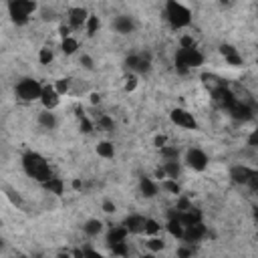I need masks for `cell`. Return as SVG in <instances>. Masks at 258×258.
<instances>
[{"instance_id": "obj_1", "label": "cell", "mask_w": 258, "mask_h": 258, "mask_svg": "<svg viewBox=\"0 0 258 258\" xmlns=\"http://www.w3.org/2000/svg\"><path fill=\"white\" fill-rule=\"evenodd\" d=\"M20 163H22L24 173L28 177H32L34 181H38V183H44L46 179L52 177V169H50L48 161L38 151H32V149L24 151L22 157H20Z\"/></svg>"}, {"instance_id": "obj_2", "label": "cell", "mask_w": 258, "mask_h": 258, "mask_svg": "<svg viewBox=\"0 0 258 258\" xmlns=\"http://www.w3.org/2000/svg\"><path fill=\"white\" fill-rule=\"evenodd\" d=\"M163 14H165L167 24H169L173 30L187 28V26L191 24V20H194L191 10H189L183 2H179V0H165Z\"/></svg>"}, {"instance_id": "obj_3", "label": "cell", "mask_w": 258, "mask_h": 258, "mask_svg": "<svg viewBox=\"0 0 258 258\" xmlns=\"http://www.w3.org/2000/svg\"><path fill=\"white\" fill-rule=\"evenodd\" d=\"M206 60L204 52L194 44V46H179L175 50V56H173V62H175V69L179 73H187L191 69H198L202 67Z\"/></svg>"}, {"instance_id": "obj_4", "label": "cell", "mask_w": 258, "mask_h": 258, "mask_svg": "<svg viewBox=\"0 0 258 258\" xmlns=\"http://www.w3.org/2000/svg\"><path fill=\"white\" fill-rule=\"evenodd\" d=\"M36 0H8V14L16 26H24L36 12Z\"/></svg>"}, {"instance_id": "obj_5", "label": "cell", "mask_w": 258, "mask_h": 258, "mask_svg": "<svg viewBox=\"0 0 258 258\" xmlns=\"http://www.w3.org/2000/svg\"><path fill=\"white\" fill-rule=\"evenodd\" d=\"M42 89H44V85H40L36 79L24 77V79H20V81L16 83L14 95H16L20 101H36V99H40Z\"/></svg>"}, {"instance_id": "obj_6", "label": "cell", "mask_w": 258, "mask_h": 258, "mask_svg": "<svg viewBox=\"0 0 258 258\" xmlns=\"http://www.w3.org/2000/svg\"><path fill=\"white\" fill-rule=\"evenodd\" d=\"M183 165L189 167V169H194V171H206L208 165H210V157H208V153L204 149L189 147L183 153Z\"/></svg>"}, {"instance_id": "obj_7", "label": "cell", "mask_w": 258, "mask_h": 258, "mask_svg": "<svg viewBox=\"0 0 258 258\" xmlns=\"http://www.w3.org/2000/svg\"><path fill=\"white\" fill-rule=\"evenodd\" d=\"M125 67L129 69V73L147 75V73L151 71V56H149V54H143V52L129 54V56L125 58Z\"/></svg>"}, {"instance_id": "obj_8", "label": "cell", "mask_w": 258, "mask_h": 258, "mask_svg": "<svg viewBox=\"0 0 258 258\" xmlns=\"http://www.w3.org/2000/svg\"><path fill=\"white\" fill-rule=\"evenodd\" d=\"M169 119H171V123H173V125H177L179 129H187V131L198 129V119H196V117H194V113H189L187 109H181V107L171 109Z\"/></svg>"}, {"instance_id": "obj_9", "label": "cell", "mask_w": 258, "mask_h": 258, "mask_svg": "<svg viewBox=\"0 0 258 258\" xmlns=\"http://www.w3.org/2000/svg\"><path fill=\"white\" fill-rule=\"evenodd\" d=\"M89 16H91V12H89L85 6H73V8H69V10H67L69 28H71V30H81V28H85Z\"/></svg>"}, {"instance_id": "obj_10", "label": "cell", "mask_w": 258, "mask_h": 258, "mask_svg": "<svg viewBox=\"0 0 258 258\" xmlns=\"http://www.w3.org/2000/svg\"><path fill=\"white\" fill-rule=\"evenodd\" d=\"M254 171H256V169L238 163V165H232V167H230L228 175H230V179H232L236 185H248V181H250V177L254 175Z\"/></svg>"}, {"instance_id": "obj_11", "label": "cell", "mask_w": 258, "mask_h": 258, "mask_svg": "<svg viewBox=\"0 0 258 258\" xmlns=\"http://www.w3.org/2000/svg\"><path fill=\"white\" fill-rule=\"evenodd\" d=\"M60 93L56 91V87L54 85H44V89H42V95H40V103H42V107L44 109H50V111H54L58 105H60Z\"/></svg>"}, {"instance_id": "obj_12", "label": "cell", "mask_w": 258, "mask_h": 258, "mask_svg": "<svg viewBox=\"0 0 258 258\" xmlns=\"http://www.w3.org/2000/svg\"><path fill=\"white\" fill-rule=\"evenodd\" d=\"M206 236H208V228L204 226V222H198V224L185 226L183 242H187V244H198V242H202Z\"/></svg>"}, {"instance_id": "obj_13", "label": "cell", "mask_w": 258, "mask_h": 258, "mask_svg": "<svg viewBox=\"0 0 258 258\" xmlns=\"http://www.w3.org/2000/svg\"><path fill=\"white\" fill-rule=\"evenodd\" d=\"M220 54L224 56V60L230 64V67H242L244 64V58H242V54L238 52V48L236 46H232V44H220Z\"/></svg>"}, {"instance_id": "obj_14", "label": "cell", "mask_w": 258, "mask_h": 258, "mask_svg": "<svg viewBox=\"0 0 258 258\" xmlns=\"http://www.w3.org/2000/svg\"><path fill=\"white\" fill-rule=\"evenodd\" d=\"M145 224H147V218L139 214H129L123 220V226L129 230V234H145Z\"/></svg>"}, {"instance_id": "obj_15", "label": "cell", "mask_w": 258, "mask_h": 258, "mask_svg": "<svg viewBox=\"0 0 258 258\" xmlns=\"http://www.w3.org/2000/svg\"><path fill=\"white\" fill-rule=\"evenodd\" d=\"M226 111H228V113H230V117H232V119H236V121H250V119H252V109H250V105L242 103L240 99H238L232 107H228Z\"/></svg>"}, {"instance_id": "obj_16", "label": "cell", "mask_w": 258, "mask_h": 258, "mask_svg": "<svg viewBox=\"0 0 258 258\" xmlns=\"http://www.w3.org/2000/svg\"><path fill=\"white\" fill-rule=\"evenodd\" d=\"M113 28L117 34H131L135 30V20L129 14H119L113 18Z\"/></svg>"}, {"instance_id": "obj_17", "label": "cell", "mask_w": 258, "mask_h": 258, "mask_svg": "<svg viewBox=\"0 0 258 258\" xmlns=\"http://www.w3.org/2000/svg\"><path fill=\"white\" fill-rule=\"evenodd\" d=\"M165 230L173 236V238H177V240H183V232H185V226H183V222L177 218V210L173 208V212L169 214V220H167V224H165Z\"/></svg>"}, {"instance_id": "obj_18", "label": "cell", "mask_w": 258, "mask_h": 258, "mask_svg": "<svg viewBox=\"0 0 258 258\" xmlns=\"http://www.w3.org/2000/svg\"><path fill=\"white\" fill-rule=\"evenodd\" d=\"M159 189H161V185L153 177H149V175H141L139 177V191L145 198H155L159 194Z\"/></svg>"}, {"instance_id": "obj_19", "label": "cell", "mask_w": 258, "mask_h": 258, "mask_svg": "<svg viewBox=\"0 0 258 258\" xmlns=\"http://www.w3.org/2000/svg\"><path fill=\"white\" fill-rule=\"evenodd\" d=\"M127 236H129V230L121 224V226H111V228H109V232H107V236H105V240H107V246L111 248L113 244L125 242V240H127Z\"/></svg>"}, {"instance_id": "obj_20", "label": "cell", "mask_w": 258, "mask_h": 258, "mask_svg": "<svg viewBox=\"0 0 258 258\" xmlns=\"http://www.w3.org/2000/svg\"><path fill=\"white\" fill-rule=\"evenodd\" d=\"M177 218L183 222V226H191V224L202 222V212L196 210L194 206H189L185 210H177Z\"/></svg>"}, {"instance_id": "obj_21", "label": "cell", "mask_w": 258, "mask_h": 258, "mask_svg": "<svg viewBox=\"0 0 258 258\" xmlns=\"http://www.w3.org/2000/svg\"><path fill=\"white\" fill-rule=\"evenodd\" d=\"M103 230H105V224H103L101 220H97V218H89V220L83 224V232H85L89 238H97V236H101Z\"/></svg>"}, {"instance_id": "obj_22", "label": "cell", "mask_w": 258, "mask_h": 258, "mask_svg": "<svg viewBox=\"0 0 258 258\" xmlns=\"http://www.w3.org/2000/svg\"><path fill=\"white\" fill-rule=\"evenodd\" d=\"M48 194H52V196H62L64 194V179L62 177H56V175H52L50 179H46L44 183H40Z\"/></svg>"}, {"instance_id": "obj_23", "label": "cell", "mask_w": 258, "mask_h": 258, "mask_svg": "<svg viewBox=\"0 0 258 258\" xmlns=\"http://www.w3.org/2000/svg\"><path fill=\"white\" fill-rule=\"evenodd\" d=\"M163 171H165V177H171V179H177L181 175V161L179 159H163Z\"/></svg>"}, {"instance_id": "obj_24", "label": "cell", "mask_w": 258, "mask_h": 258, "mask_svg": "<svg viewBox=\"0 0 258 258\" xmlns=\"http://www.w3.org/2000/svg\"><path fill=\"white\" fill-rule=\"evenodd\" d=\"M56 123H58V121H56V115H54L50 109H42V111L38 113V125H40L42 129H48V131H50V129L56 127Z\"/></svg>"}, {"instance_id": "obj_25", "label": "cell", "mask_w": 258, "mask_h": 258, "mask_svg": "<svg viewBox=\"0 0 258 258\" xmlns=\"http://www.w3.org/2000/svg\"><path fill=\"white\" fill-rule=\"evenodd\" d=\"M97 155L103 157V159H113L115 157V145H113V141H107V139L99 141L97 143Z\"/></svg>"}, {"instance_id": "obj_26", "label": "cell", "mask_w": 258, "mask_h": 258, "mask_svg": "<svg viewBox=\"0 0 258 258\" xmlns=\"http://www.w3.org/2000/svg\"><path fill=\"white\" fill-rule=\"evenodd\" d=\"M60 50H62L64 54H75V52L79 50V40H77L73 34L62 36V40H60Z\"/></svg>"}, {"instance_id": "obj_27", "label": "cell", "mask_w": 258, "mask_h": 258, "mask_svg": "<svg viewBox=\"0 0 258 258\" xmlns=\"http://www.w3.org/2000/svg\"><path fill=\"white\" fill-rule=\"evenodd\" d=\"M145 248L155 254V252H161V250L165 248V242H163V238H159V236H147Z\"/></svg>"}, {"instance_id": "obj_28", "label": "cell", "mask_w": 258, "mask_h": 258, "mask_svg": "<svg viewBox=\"0 0 258 258\" xmlns=\"http://www.w3.org/2000/svg\"><path fill=\"white\" fill-rule=\"evenodd\" d=\"M161 189H165V191H169V194H173V196H179V194H181V187H179L177 179H171V177L161 179Z\"/></svg>"}, {"instance_id": "obj_29", "label": "cell", "mask_w": 258, "mask_h": 258, "mask_svg": "<svg viewBox=\"0 0 258 258\" xmlns=\"http://www.w3.org/2000/svg\"><path fill=\"white\" fill-rule=\"evenodd\" d=\"M99 28H101V20H99V16H97V14H91L89 20H87V24H85L87 34H89V36H95Z\"/></svg>"}, {"instance_id": "obj_30", "label": "cell", "mask_w": 258, "mask_h": 258, "mask_svg": "<svg viewBox=\"0 0 258 258\" xmlns=\"http://www.w3.org/2000/svg\"><path fill=\"white\" fill-rule=\"evenodd\" d=\"M95 125H97L99 129H103V131H113V119H111L109 115H105V113L97 115V121H95Z\"/></svg>"}, {"instance_id": "obj_31", "label": "cell", "mask_w": 258, "mask_h": 258, "mask_svg": "<svg viewBox=\"0 0 258 258\" xmlns=\"http://www.w3.org/2000/svg\"><path fill=\"white\" fill-rule=\"evenodd\" d=\"M52 58H54V52H52V48H48V46H42V48L38 50V62H40V64H50V62H52Z\"/></svg>"}, {"instance_id": "obj_32", "label": "cell", "mask_w": 258, "mask_h": 258, "mask_svg": "<svg viewBox=\"0 0 258 258\" xmlns=\"http://www.w3.org/2000/svg\"><path fill=\"white\" fill-rule=\"evenodd\" d=\"M161 232V224L153 218H147V224H145V236H157Z\"/></svg>"}, {"instance_id": "obj_33", "label": "cell", "mask_w": 258, "mask_h": 258, "mask_svg": "<svg viewBox=\"0 0 258 258\" xmlns=\"http://www.w3.org/2000/svg\"><path fill=\"white\" fill-rule=\"evenodd\" d=\"M159 153H161L163 159H179V149L177 147L163 145V147H159Z\"/></svg>"}, {"instance_id": "obj_34", "label": "cell", "mask_w": 258, "mask_h": 258, "mask_svg": "<svg viewBox=\"0 0 258 258\" xmlns=\"http://www.w3.org/2000/svg\"><path fill=\"white\" fill-rule=\"evenodd\" d=\"M137 83H139V81H137V75L131 73V75L125 79V91H129V93L135 91V89H137Z\"/></svg>"}, {"instance_id": "obj_35", "label": "cell", "mask_w": 258, "mask_h": 258, "mask_svg": "<svg viewBox=\"0 0 258 258\" xmlns=\"http://www.w3.org/2000/svg\"><path fill=\"white\" fill-rule=\"evenodd\" d=\"M111 252H113V254H119V256H125V254H129L127 242H119V244H113V246H111Z\"/></svg>"}, {"instance_id": "obj_36", "label": "cell", "mask_w": 258, "mask_h": 258, "mask_svg": "<svg viewBox=\"0 0 258 258\" xmlns=\"http://www.w3.org/2000/svg\"><path fill=\"white\" fill-rule=\"evenodd\" d=\"M54 87H56V91H58L60 95H67V93H69V89H71V85H69V81H67V79H58Z\"/></svg>"}, {"instance_id": "obj_37", "label": "cell", "mask_w": 258, "mask_h": 258, "mask_svg": "<svg viewBox=\"0 0 258 258\" xmlns=\"http://www.w3.org/2000/svg\"><path fill=\"white\" fill-rule=\"evenodd\" d=\"M81 67H83V69H87V71H93L95 60H93L89 54H81Z\"/></svg>"}, {"instance_id": "obj_38", "label": "cell", "mask_w": 258, "mask_h": 258, "mask_svg": "<svg viewBox=\"0 0 258 258\" xmlns=\"http://www.w3.org/2000/svg\"><path fill=\"white\" fill-rule=\"evenodd\" d=\"M101 208H103V212H105V214H115V210H117L115 202H111V200H103Z\"/></svg>"}, {"instance_id": "obj_39", "label": "cell", "mask_w": 258, "mask_h": 258, "mask_svg": "<svg viewBox=\"0 0 258 258\" xmlns=\"http://www.w3.org/2000/svg\"><path fill=\"white\" fill-rule=\"evenodd\" d=\"M246 143H248L250 147H258V129H252V133L248 135Z\"/></svg>"}, {"instance_id": "obj_40", "label": "cell", "mask_w": 258, "mask_h": 258, "mask_svg": "<svg viewBox=\"0 0 258 258\" xmlns=\"http://www.w3.org/2000/svg\"><path fill=\"white\" fill-rule=\"evenodd\" d=\"M40 14H42V20H54L56 18V12L52 8H42Z\"/></svg>"}, {"instance_id": "obj_41", "label": "cell", "mask_w": 258, "mask_h": 258, "mask_svg": "<svg viewBox=\"0 0 258 258\" xmlns=\"http://www.w3.org/2000/svg\"><path fill=\"white\" fill-rule=\"evenodd\" d=\"M165 141H167V139H165V135H157L153 143H155V147L159 149V147H163V145H165Z\"/></svg>"}, {"instance_id": "obj_42", "label": "cell", "mask_w": 258, "mask_h": 258, "mask_svg": "<svg viewBox=\"0 0 258 258\" xmlns=\"http://www.w3.org/2000/svg\"><path fill=\"white\" fill-rule=\"evenodd\" d=\"M191 254V250H187V248H179L177 250V256H189Z\"/></svg>"}, {"instance_id": "obj_43", "label": "cell", "mask_w": 258, "mask_h": 258, "mask_svg": "<svg viewBox=\"0 0 258 258\" xmlns=\"http://www.w3.org/2000/svg\"><path fill=\"white\" fill-rule=\"evenodd\" d=\"M252 216H254V222L258 224V206H254V208H252Z\"/></svg>"}, {"instance_id": "obj_44", "label": "cell", "mask_w": 258, "mask_h": 258, "mask_svg": "<svg viewBox=\"0 0 258 258\" xmlns=\"http://www.w3.org/2000/svg\"><path fill=\"white\" fill-rule=\"evenodd\" d=\"M91 103H99V95H91Z\"/></svg>"}, {"instance_id": "obj_45", "label": "cell", "mask_w": 258, "mask_h": 258, "mask_svg": "<svg viewBox=\"0 0 258 258\" xmlns=\"http://www.w3.org/2000/svg\"><path fill=\"white\" fill-rule=\"evenodd\" d=\"M220 4H230V0H220Z\"/></svg>"}]
</instances>
